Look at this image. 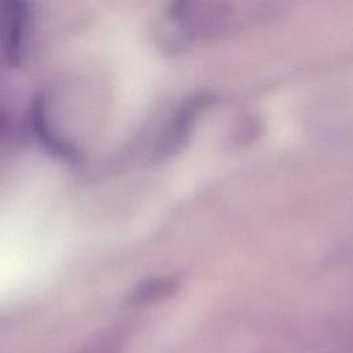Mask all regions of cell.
Here are the masks:
<instances>
[{"label":"cell","instance_id":"cell-1","mask_svg":"<svg viewBox=\"0 0 353 353\" xmlns=\"http://www.w3.org/2000/svg\"><path fill=\"white\" fill-rule=\"evenodd\" d=\"M237 12L229 3L186 0L170 4L164 17L190 46L197 39H221L237 32Z\"/></svg>","mask_w":353,"mask_h":353},{"label":"cell","instance_id":"cell-2","mask_svg":"<svg viewBox=\"0 0 353 353\" xmlns=\"http://www.w3.org/2000/svg\"><path fill=\"white\" fill-rule=\"evenodd\" d=\"M214 101L215 97L207 91L196 92L185 98L163 130L154 148V156L161 160L179 153L188 143L197 117L203 110L211 106Z\"/></svg>","mask_w":353,"mask_h":353},{"label":"cell","instance_id":"cell-3","mask_svg":"<svg viewBox=\"0 0 353 353\" xmlns=\"http://www.w3.org/2000/svg\"><path fill=\"white\" fill-rule=\"evenodd\" d=\"M29 10L21 1L0 3V47L10 62H18L25 43Z\"/></svg>","mask_w":353,"mask_h":353},{"label":"cell","instance_id":"cell-4","mask_svg":"<svg viewBox=\"0 0 353 353\" xmlns=\"http://www.w3.org/2000/svg\"><path fill=\"white\" fill-rule=\"evenodd\" d=\"M175 288H178V284L174 280L157 279V280L148 281L142 287H139L135 292V298L137 301H141V302L157 301L171 295Z\"/></svg>","mask_w":353,"mask_h":353},{"label":"cell","instance_id":"cell-5","mask_svg":"<svg viewBox=\"0 0 353 353\" xmlns=\"http://www.w3.org/2000/svg\"><path fill=\"white\" fill-rule=\"evenodd\" d=\"M0 130H1V116H0Z\"/></svg>","mask_w":353,"mask_h":353}]
</instances>
